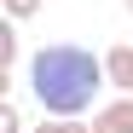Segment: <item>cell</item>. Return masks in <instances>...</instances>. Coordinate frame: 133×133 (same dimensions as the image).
Wrapping results in <instances>:
<instances>
[{
    "instance_id": "cell-2",
    "label": "cell",
    "mask_w": 133,
    "mask_h": 133,
    "mask_svg": "<svg viewBox=\"0 0 133 133\" xmlns=\"http://www.w3.org/2000/svg\"><path fill=\"white\" fill-rule=\"evenodd\" d=\"M93 133H133V93H122L116 104L93 110Z\"/></svg>"
},
{
    "instance_id": "cell-8",
    "label": "cell",
    "mask_w": 133,
    "mask_h": 133,
    "mask_svg": "<svg viewBox=\"0 0 133 133\" xmlns=\"http://www.w3.org/2000/svg\"><path fill=\"white\" fill-rule=\"evenodd\" d=\"M122 6H127V17H133V0H122Z\"/></svg>"
},
{
    "instance_id": "cell-4",
    "label": "cell",
    "mask_w": 133,
    "mask_h": 133,
    "mask_svg": "<svg viewBox=\"0 0 133 133\" xmlns=\"http://www.w3.org/2000/svg\"><path fill=\"white\" fill-rule=\"evenodd\" d=\"M0 70H17V29H12V17H6V29H0Z\"/></svg>"
},
{
    "instance_id": "cell-6",
    "label": "cell",
    "mask_w": 133,
    "mask_h": 133,
    "mask_svg": "<svg viewBox=\"0 0 133 133\" xmlns=\"http://www.w3.org/2000/svg\"><path fill=\"white\" fill-rule=\"evenodd\" d=\"M41 6H46V0H6V17H12V23H23V17H35Z\"/></svg>"
},
{
    "instance_id": "cell-3",
    "label": "cell",
    "mask_w": 133,
    "mask_h": 133,
    "mask_svg": "<svg viewBox=\"0 0 133 133\" xmlns=\"http://www.w3.org/2000/svg\"><path fill=\"white\" fill-rule=\"evenodd\" d=\"M104 75L116 93H133V46H110L104 52Z\"/></svg>"
},
{
    "instance_id": "cell-1",
    "label": "cell",
    "mask_w": 133,
    "mask_h": 133,
    "mask_svg": "<svg viewBox=\"0 0 133 133\" xmlns=\"http://www.w3.org/2000/svg\"><path fill=\"white\" fill-rule=\"evenodd\" d=\"M23 81H29V93H35V104L46 110V116H87V110L98 104V87H110L104 58L93 46H81V41L41 46L29 58Z\"/></svg>"
},
{
    "instance_id": "cell-5",
    "label": "cell",
    "mask_w": 133,
    "mask_h": 133,
    "mask_svg": "<svg viewBox=\"0 0 133 133\" xmlns=\"http://www.w3.org/2000/svg\"><path fill=\"white\" fill-rule=\"evenodd\" d=\"M29 133H93V127H81V116H52V122H41Z\"/></svg>"
},
{
    "instance_id": "cell-7",
    "label": "cell",
    "mask_w": 133,
    "mask_h": 133,
    "mask_svg": "<svg viewBox=\"0 0 133 133\" xmlns=\"http://www.w3.org/2000/svg\"><path fill=\"white\" fill-rule=\"evenodd\" d=\"M0 133H23V110H17L12 98L0 104Z\"/></svg>"
}]
</instances>
